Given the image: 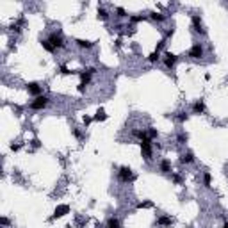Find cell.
<instances>
[{
  "label": "cell",
  "mask_w": 228,
  "mask_h": 228,
  "mask_svg": "<svg viewBox=\"0 0 228 228\" xmlns=\"http://www.w3.org/2000/svg\"><path fill=\"white\" fill-rule=\"evenodd\" d=\"M192 112H194V114H203V112H205V103H203V100H196V102H194V105H192Z\"/></svg>",
  "instance_id": "obj_12"
},
{
  "label": "cell",
  "mask_w": 228,
  "mask_h": 228,
  "mask_svg": "<svg viewBox=\"0 0 228 228\" xmlns=\"http://www.w3.org/2000/svg\"><path fill=\"white\" fill-rule=\"evenodd\" d=\"M205 54V50H203V45L201 43H194L191 48H189V57L191 59H201Z\"/></svg>",
  "instance_id": "obj_5"
},
{
  "label": "cell",
  "mask_w": 228,
  "mask_h": 228,
  "mask_svg": "<svg viewBox=\"0 0 228 228\" xmlns=\"http://www.w3.org/2000/svg\"><path fill=\"white\" fill-rule=\"evenodd\" d=\"M142 20H144V16H142V14H132V16L128 18V21H130L132 25H134V23H139V21H142Z\"/></svg>",
  "instance_id": "obj_24"
},
{
  "label": "cell",
  "mask_w": 228,
  "mask_h": 228,
  "mask_svg": "<svg viewBox=\"0 0 228 228\" xmlns=\"http://www.w3.org/2000/svg\"><path fill=\"white\" fill-rule=\"evenodd\" d=\"M30 146H32V148H39V146H41V141H39L37 137H34V139L30 141Z\"/></svg>",
  "instance_id": "obj_33"
},
{
  "label": "cell",
  "mask_w": 228,
  "mask_h": 228,
  "mask_svg": "<svg viewBox=\"0 0 228 228\" xmlns=\"http://www.w3.org/2000/svg\"><path fill=\"white\" fill-rule=\"evenodd\" d=\"M159 59H160V54L159 52H151L148 55V63H159Z\"/></svg>",
  "instance_id": "obj_25"
},
{
  "label": "cell",
  "mask_w": 228,
  "mask_h": 228,
  "mask_svg": "<svg viewBox=\"0 0 228 228\" xmlns=\"http://www.w3.org/2000/svg\"><path fill=\"white\" fill-rule=\"evenodd\" d=\"M171 180H173L175 184H182V182H184V178L180 177L178 173H171Z\"/></svg>",
  "instance_id": "obj_27"
},
{
  "label": "cell",
  "mask_w": 228,
  "mask_h": 228,
  "mask_svg": "<svg viewBox=\"0 0 228 228\" xmlns=\"http://www.w3.org/2000/svg\"><path fill=\"white\" fill-rule=\"evenodd\" d=\"M80 82L87 86L89 82H91V75H89L87 71H80Z\"/></svg>",
  "instance_id": "obj_21"
},
{
  "label": "cell",
  "mask_w": 228,
  "mask_h": 228,
  "mask_svg": "<svg viewBox=\"0 0 228 228\" xmlns=\"http://www.w3.org/2000/svg\"><path fill=\"white\" fill-rule=\"evenodd\" d=\"M132 137H135V139H139V141H142V139H148V134H146L144 130H139V128H134V130H132Z\"/></svg>",
  "instance_id": "obj_16"
},
{
  "label": "cell",
  "mask_w": 228,
  "mask_h": 228,
  "mask_svg": "<svg viewBox=\"0 0 228 228\" xmlns=\"http://www.w3.org/2000/svg\"><path fill=\"white\" fill-rule=\"evenodd\" d=\"M164 45H166V39H160V41L157 43V46H155V52H159V54H160V50L164 48Z\"/></svg>",
  "instance_id": "obj_32"
},
{
  "label": "cell",
  "mask_w": 228,
  "mask_h": 228,
  "mask_svg": "<svg viewBox=\"0 0 228 228\" xmlns=\"http://www.w3.org/2000/svg\"><path fill=\"white\" fill-rule=\"evenodd\" d=\"M157 135H159V132H157L155 128H150V130H148V137H150V139H155Z\"/></svg>",
  "instance_id": "obj_34"
},
{
  "label": "cell",
  "mask_w": 228,
  "mask_h": 228,
  "mask_svg": "<svg viewBox=\"0 0 228 228\" xmlns=\"http://www.w3.org/2000/svg\"><path fill=\"white\" fill-rule=\"evenodd\" d=\"M41 46L45 50H46V52H50V54H54V52H55V46H54V45H52V43L48 41V39H41Z\"/></svg>",
  "instance_id": "obj_17"
},
{
  "label": "cell",
  "mask_w": 228,
  "mask_h": 228,
  "mask_svg": "<svg viewBox=\"0 0 228 228\" xmlns=\"http://www.w3.org/2000/svg\"><path fill=\"white\" fill-rule=\"evenodd\" d=\"M191 23H192V28H194V32H198L200 36H207V30L203 28V23H201V18H200L198 14H192V18H191Z\"/></svg>",
  "instance_id": "obj_4"
},
{
  "label": "cell",
  "mask_w": 228,
  "mask_h": 228,
  "mask_svg": "<svg viewBox=\"0 0 228 228\" xmlns=\"http://www.w3.org/2000/svg\"><path fill=\"white\" fill-rule=\"evenodd\" d=\"M73 135H75L77 139H80V137H82V132H80L78 128H73Z\"/></svg>",
  "instance_id": "obj_36"
},
{
  "label": "cell",
  "mask_w": 228,
  "mask_h": 228,
  "mask_svg": "<svg viewBox=\"0 0 228 228\" xmlns=\"http://www.w3.org/2000/svg\"><path fill=\"white\" fill-rule=\"evenodd\" d=\"M177 61H178V57L173 52H166L164 54V64H166V68H173L177 64Z\"/></svg>",
  "instance_id": "obj_9"
},
{
  "label": "cell",
  "mask_w": 228,
  "mask_h": 228,
  "mask_svg": "<svg viewBox=\"0 0 228 228\" xmlns=\"http://www.w3.org/2000/svg\"><path fill=\"white\" fill-rule=\"evenodd\" d=\"M23 23H25V20H23V18H20L16 23H13V25H11V30H13V32H16V34H18V32H21V25H23Z\"/></svg>",
  "instance_id": "obj_20"
},
{
  "label": "cell",
  "mask_w": 228,
  "mask_h": 228,
  "mask_svg": "<svg viewBox=\"0 0 228 228\" xmlns=\"http://www.w3.org/2000/svg\"><path fill=\"white\" fill-rule=\"evenodd\" d=\"M221 228H228V223H225V225H223V226H221Z\"/></svg>",
  "instance_id": "obj_41"
},
{
  "label": "cell",
  "mask_w": 228,
  "mask_h": 228,
  "mask_svg": "<svg viewBox=\"0 0 228 228\" xmlns=\"http://www.w3.org/2000/svg\"><path fill=\"white\" fill-rule=\"evenodd\" d=\"M118 178H120V182H123V184H128V182H132V180H134V173H132L130 168L121 166L120 171H118Z\"/></svg>",
  "instance_id": "obj_2"
},
{
  "label": "cell",
  "mask_w": 228,
  "mask_h": 228,
  "mask_svg": "<svg viewBox=\"0 0 228 228\" xmlns=\"http://www.w3.org/2000/svg\"><path fill=\"white\" fill-rule=\"evenodd\" d=\"M86 87H87V86H86V84H82V82H80V84H78V87H77V89H78V93H84V91H86Z\"/></svg>",
  "instance_id": "obj_38"
},
{
  "label": "cell",
  "mask_w": 228,
  "mask_h": 228,
  "mask_svg": "<svg viewBox=\"0 0 228 228\" xmlns=\"http://www.w3.org/2000/svg\"><path fill=\"white\" fill-rule=\"evenodd\" d=\"M141 151H142V157H144V160L150 162L151 160V139H142L141 141Z\"/></svg>",
  "instance_id": "obj_3"
},
{
  "label": "cell",
  "mask_w": 228,
  "mask_h": 228,
  "mask_svg": "<svg viewBox=\"0 0 228 228\" xmlns=\"http://www.w3.org/2000/svg\"><path fill=\"white\" fill-rule=\"evenodd\" d=\"M107 228H121V223L118 217H109L107 219Z\"/></svg>",
  "instance_id": "obj_18"
},
{
  "label": "cell",
  "mask_w": 228,
  "mask_h": 228,
  "mask_svg": "<svg viewBox=\"0 0 228 228\" xmlns=\"http://www.w3.org/2000/svg\"><path fill=\"white\" fill-rule=\"evenodd\" d=\"M93 120H94V118H91V116H84V125L87 127V125H89V123H91Z\"/></svg>",
  "instance_id": "obj_37"
},
{
  "label": "cell",
  "mask_w": 228,
  "mask_h": 228,
  "mask_svg": "<svg viewBox=\"0 0 228 228\" xmlns=\"http://www.w3.org/2000/svg\"><path fill=\"white\" fill-rule=\"evenodd\" d=\"M177 118H178V121H180V123H185V121L189 120V114H187V112H178Z\"/></svg>",
  "instance_id": "obj_29"
},
{
  "label": "cell",
  "mask_w": 228,
  "mask_h": 228,
  "mask_svg": "<svg viewBox=\"0 0 228 228\" xmlns=\"http://www.w3.org/2000/svg\"><path fill=\"white\" fill-rule=\"evenodd\" d=\"M180 162H182V164H192V162H194V155H192V151H185L184 155L180 157Z\"/></svg>",
  "instance_id": "obj_15"
},
{
  "label": "cell",
  "mask_w": 228,
  "mask_h": 228,
  "mask_svg": "<svg viewBox=\"0 0 228 228\" xmlns=\"http://www.w3.org/2000/svg\"><path fill=\"white\" fill-rule=\"evenodd\" d=\"M175 34V30H173V28H169V30H168V32H166V37H171V36Z\"/></svg>",
  "instance_id": "obj_40"
},
{
  "label": "cell",
  "mask_w": 228,
  "mask_h": 228,
  "mask_svg": "<svg viewBox=\"0 0 228 228\" xmlns=\"http://www.w3.org/2000/svg\"><path fill=\"white\" fill-rule=\"evenodd\" d=\"M105 228H107V226H105Z\"/></svg>",
  "instance_id": "obj_42"
},
{
  "label": "cell",
  "mask_w": 228,
  "mask_h": 228,
  "mask_svg": "<svg viewBox=\"0 0 228 228\" xmlns=\"http://www.w3.org/2000/svg\"><path fill=\"white\" fill-rule=\"evenodd\" d=\"M157 225H160V226H171L173 219H171L169 216H160V217H157Z\"/></svg>",
  "instance_id": "obj_13"
},
{
  "label": "cell",
  "mask_w": 228,
  "mask_h": 228,
  "mask_svg": "<svg viewBox=\"0 0 228 228\" xmlns=\"http://www.w3.org/2000/svg\"><path fill=\"white\" fill-rule=\"evenodd\" d=\"M0 223H2V226H7V225H9V219H7L6 216H2V217H0Z\"/></svg>",
  "instance_id": "obj_35"
},
{
  "label": "cell",
  "mask_w": 228,
  "mask_h": 228,
  "mask_svg": "<svg viewBox=\"0 0 228 228\" xmlns=\"http://www.w3.org/2000/svg\"><path fill=\"white\" fill-rule=\"evenodd\" d=\"M66 214H70V205H57L55 210H54V216L52 219H59V217H64Z\"/></svg>",
  "instance_id": "obj_8"
},
{
  "label": "cell",
  "mask_w": 228,
  "mask_h": 228,
  "mask_svg": "<svg viewBox=\"0 0 228 228\" xmlns=\"http://www.w3.org/2000/svg\"><path fill=\"white\" fill-rule=\"evenodd\" d=\"M150 18H151L153 21H157V23H162V21H166V14L157 13V11H151V13H150Z\"/></svg>",
  "instance_id": "obj_14"
},
{
  "label": "cell",
  "mask_w": 228,
  "mask_h": 228,
  "mask_svg": "<svg viewBox=\"0 0 228 228\" xmlns=\"http://www.w3.org/2000/svg\"><path fill=\"white\" fill-rule=\"evenodd\" d=\"M46 39H48V41L52 43L54 46H55V48H64V46H66V45H64L63 36H61V34H57V32H52V34H50L48 37H46Z\"/></svg>",
  "instance_id": "obj_6"
},
{
  "label": "cell",
  "mask_w": 228,
  "mask_h": 228,
  "mask_svg": "<svg viewBox=\"0 0 228 228\" xmlns=\"http://www.w3.org/2000/svg\"><path fill=\"white\" fill-rule=\"evenodd\" d=\"M75 45H77L78 48H86V50H91L94 46V43L87 41V39H75Z\"/></svg>",
  "instance_id": "obj_11"
},
{
  "label": "cell",
  "mask_w": 228,
  "mask_h": 228,
  "mask_svg": "<svg viewBox=\"0 0 228 228\" xmlns=\"http://www.w3.org/2000/svg\"><path fill=\"white\" fill-rule=\"evenodd\" d=\"M48 96L46 94H41V96H37V98H34L32 102H30V109L32 111H41V109H45V107L48 105Z\"/></svg>",
  "instance_id": "obj_1"
},
{
  "label": "cell",
  "mask_w": 228,
  "mask_h": 228,
  "mask_svg": "<svg viewBox=\"0 0 228 228\" xmlns=\"http://www.w3.org/2000/svg\"><path fill=\"white\" fill-rule=\"evenodd\" d=\"M159 169H160V173H164V175H169L171 162L168 160V159H162V160H160V164H159Z\"/></svg>",
  "instance_id": "obj_10"
},
{
  "label": "cell",
  "mask_w": 228,
  "mask_h": 228,
  "mask_svg": "<svg viewBox=\"0 0 228 228\" xmlns=\"http://www.w3.org/2000/svg\"><path fill=\"white\" fill-rule=\"evenodd\" d=\"M107 118H109V116L105 114V111H103V109H98V111H96V114H94V121H105Z\"/></svg>",
  "instance_id": "obj_19"
},
{
  "label": "cell",
  "mask_w": 228,
  "mask_h": 228,
  "mask_svg": "<svg viewBox=\"0 0 228 228\" xmlns=\"http://www.w3.org/2000/svg\"><path fill=\"white\" fill-rule=\"evenodd\" d=\"M25 89H27L28 91V94H32V96H36V98H37V96H41V86L37 84V82H28L27 86H25Z\"/></svg>",
  "instance_id": "obj_7"
},
{
  "label": "cell",
  "mask_w": 228,
  "mask_h": 228,
  "mask_svg": "<svg viewBox=\"0 0 228 228\" xmlns=\"http://www.w3.org/2000/svg\"><path fill=\"white\" fill-rule=\"evenodd\" d=\"M116 16H118V18H125V16H128V14H127V11H125L123 7H116Z\"/></svg>",
  "instance_id": "obj_28"
},
{
  "label": "cell",
  "mask_w": 228,
  "mask_h": 228,
  "mask_svg": "<svg viewBox=\"0 0 228 228\" xmlns=\"http://www.w3.org/2000/svg\"><path fill=\"white\" fill-rule=\"evenodd\" d=\"M177 141H178V144H185L187 142V134H178Z\"/></svg>",
  "instance_id": "obj_30"
},
{
  "label": "cell",
  "mask_w": 228,
  "mask_h": 228,
  "mask_svg": "<svg viewBox=\"0 0 228 228\" xmlns=\"http://www.w3.org/2000/svg\"><path fill=\"white\" fill-rule=\"evenodd\" d=\"M137 208H153V201H150V200L139 201V203H137Z\"/></svg>",
  "instance_id": "obj_23"
},
{
  "label": "cell",
  "mask_w": 228,
  "mask_h": 228,
  "mask_svg": "<svg viewBox=\"0 0 228 228\" xmlns=\"http://www.w3.org/2000/svg\"><path fill=\"white\" fill-rule=\"evenodd\" d=\"M20 148H21L20 144H11V150H13V151H18Z\"/></svg>",
  "instance_id": "obj_39"
},
{
  "label": "cell",
  "mask_w": 228,
  "mask_h": 228,
  "mask_svg": "<svg viewBox=\"0 0 228 228\" xmlns=\"http://www.w3.org/2000/svg\"><path fill=\"white\" fill-rule=\"evenodd\" d=\"M210 184H212V175H210L208 171H205V173H203V185H205V187H210Z\"/></svg>",
  "instance_id": "obj_22"
},
{
  "label": "cell",
  "mask_w": 228,
  "mask_h": 228,
  "mask_svg": "<svg viewBox=\"0 0 228 228\" xmlns=\"http://www.w3.org/2000/svg\"><path fill=\"white\" fill-rule=\"evenodd\" d=\"M59 73H63V75H70L71 71H70V68H68V66H66V64H63V66H61V68H59Z\"/></svg>",
  "instance_id": "obj_31"
},
{
  "label": "cell",
  "mask_w": 228,
  "mask_h": 228,
  "mask_svg": "<svg viewBox=\"0 0 228 228\" xmlns=\"http://www.w3.org/2000/svg\"><path fill=\"white\" fill-rule=\"evenodd\" d=\"M98 18L100 20H109V13H107L103 7H98Z\"/></svg>",
  "instance_id": "obj_26"
}]
</instances>
